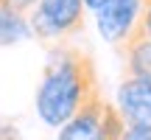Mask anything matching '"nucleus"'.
<instances>
[{
  "label": "nucleus",
  "mask_w": 151,
  "mask_h": 140,
  "mask_svg": "<svg viewBox=\"0 0 151 140\" xmlns=\"http://www.w3.org/2000/svg\"><path fill=\"white\" fill-rule=\"evenodd\" d=\"M98 92L101 84L90 53L81 48H59L50 56L37 90V115L45 126H67Z\"/></svg>",
  "instance_id": "f257e3e1"
},
{
  "label": "nucleus",
  "mask_w": 151,
  "mask_h": 140,
  "mask_svg": "<svg viewBox=\"0 0 151 140\" xmlns=\"http://www.w3.org/2000/svg\"><path fill=\"white\" fill-rule=\"evenodd\" d=\"M129 129L118 107L106 104L104 92H98L90 104L78 109V115L59 129L56 140H120Z\"/></svg>",
  "instance_id": "f03ea898"
},
{
  "label": "nucleus",
  "mask_w": 151,
  "mask_h": 140,
  "mask_svg": "<svg viewBox=\"0 0 151 140\" xmlns=\"http://www.w3.org/2000/svg\"><path fill=\"white\" fill-rule=\"evenodd\" d=\"M84 0H39L31 14V28L39 39L70 37L84 28Z\"/></svg>",
  "instance_id": "7ed1b4c3"
},
{
  "label": "nucleus",
  "mask_w": 151,
  "mask_h": 140,
  "mask_svg": "<svg viewBox=\"0 0 151 140\" xmlns=\"http://www.w3.org/2000/svg\"><path fill=\"white\" fill-rule=\"evenodd\" d=\"M140 17H143V0H109L101 11H95L98 31L112 45H123L137 28Z\"/></svg>",
  "instance_id": "20e7f679"
},
{
  "label": "nucleus",
  "mask_w": 151,
  "mask_h": 140,
  "mask_svg": "<svg viewBox=\"0 0 151 140\" xmlns=\"http://www.w3.org/2000/svg\"><path fill=\"white\" fill-rule=\"evenodd\" d=\"M118 109L129 129L151 135V81L134 76L123 79L118 87Z\"/></svg>",
  "instance_id": "39448f33"
},
{
  "label": "nucleus",
  "mask_w": 151,
  "mask_h": 140,
  "mask_svg": "<svg viewBox=\"0 0 151 140\" xmlns=\"http://www.w3.org/2000/svg\"><path fill=\"white\" fill-rule=\"evenodd\" d=\"M120 53H123V62L129 67V76L151 81V34L143 22V17L137 22V28L132 31V37L120 45Z\"/></svg>",
  "instance_id": "423d86ee"
},
{
  "label": "nucleus",
  "mask_w": 151,
  "mask_h": 140,
  "mask_svg": "<svg viewBox=\"0 0 151 140\" xmlns=\"http://www.w3.org/2000/svg\"><path fill=\"white\" fill-rule=\"evenodd\" d=\"M31 34H34V28H31V22H25L22 11H17L11 3L0 0V42L11 45V42L31 37Z\"/></svg>",
  "instance_id": "0eeeda50"
},
{
  "label": "nucleus",
  "mask_w": 151,
  "mask_h": 140,
  "mask_svg": "<svg viewBox=\"0 0 151 140\" xmlns=\"http://www.w3.org/2000/svg\"><path fill=\"white\" fill-rule=\"evenodd\" d=\"M6 3H11L17 11H28V9H37L39 0H6Z\"/></svg>",
  "instance_id": "6e6552de"
},
{
  "label": "nucleus",
  "mask_w": 151,
  "mask_h": 140,
  "mask_svg": "<svg viewBox=\"0 0 151 140\" xmlns=\"http://www.w3.org/2000/svg\"><path fill=\"white\" fill-rule=\"evenodd\" d=\"M120 140H151V135H146V132H134V129H126Z\"/></svg>",
  "instance_id": "1a4fd4ad"
},
{
  "label": "nucleus",
  "mask_w": 151,
  "mask_h": 140,
  "mask_svg": "<svg viewBox=\"0 0 151 140\" xmlns=\"http://www.w3.org/2000/svg\"><path fill=\"white\" fill-rule=\"evenodd\" d=\"M143 22H146V28L151 34V0H143Z\"/></svg>",
  "instance_id": "9d476101"
},
{
  "label": "nucleus",
  "mask_w": 151,
  "mask_h": 140,
  "mask_svg": "<svg viewBox=\"0 0 151 140\" xmlns=\"http://www.w3.org/2000/svg\"><path fill=\"white\" fill-rule=\"evenodd\" d=\"M84 3H87V9H92V11H101L104 6L109 3V0H84Z\"/></svg>",
  "instance_id": "9b49d317"
}]
</instances>
